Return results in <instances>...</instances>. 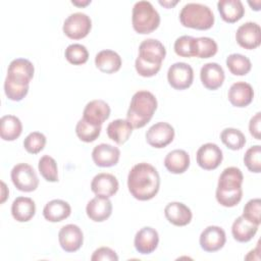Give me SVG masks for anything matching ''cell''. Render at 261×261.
Wrapping results in <instances>:
<instances>
[{"label":"cell","mask_w":261,"mask_h":261,"mask_svg":"<svg viewBox=\"0 0 261 261\" xmlns=\"http://www.w3.org/2000/svg\"><path fill=\"white\" fill-rule=\"evenodd\" d=\"M127 188L135 199L139 201L151 200L157 195L160 188L159 173L149 163H138L128 172Z\"/></svg>","instance_id":"obj_1"},{"label":"cell","mask_w":261,"mask_h":261,"mask_svg":"<svg viewBox=\"0 0 261 261\" xmlns=\"http://www.w3.org/2000/svg\"><path fill=\"white\" fill-rule=\"evenodd\" d=\"M243 173L240 168L230 166L221 172L215 197L217 202L224 207H233L240 203L243 197Z\"/></svg>","instance_id":"obj_2"},{"label":"cell","mask_w":261,"mask_h":261,"mask_svg":"<svg viewBox=\"0 0 261 261\" xmlns=\"http://www.w3.org/2000/svg\"><path fill=\"white\" fill-rule=\"evenodd\" d=\"M156 109V97L149 91H138L132 97L126 119L134 128H141L151 120Z\"/></svg>","instance_id":"obj_3"},{"label":"cell","mask_w":261,"mask_h":261,"mask_svg":"<svg viewBox=\"0 0 261 261\" xmlns=\"http://www.w3.org/2000/svg\"><path fill=\"white\" fill-rule=\"evenodd\" d=\"M180 23L186 28L195 30H209L214 24V14L212 10L201 3H188L179 12Z\"/></svg>","instance_id":"obj_4"},{"label":"cell","mask_w":261,"mask_h":261,"mask_svg":"<svg viewBox=\"0 0 261 261\" xmlns=\"http://www.w3.org/2000/svg\"><path fill=\"white\" fill-rule=\"evenodd\" d=\"M132 23L138 34H150L159 27L160 15L151 2L138 1L133 7Z\"/></svg>","instance_id":"obj_5"},{"label":"cell","mask_w":261,"mask_h":261,"mask_svg":"<svg viewBox=\"0 0 261 261\" xmlns=\"http://www.w3.org/2000/svg\"><path fill=\"white\" fill-rule=\"evenodd\" d=\"M10 176L14 187L21 192H33L39 186L37 173L28 163H18L14 165L11 169Z\"/></svg>","instance_id":"obj_6"},{"label":"cell","mask_w":261,"mask_h":261,"mask_svg":"<svg viewBox=\"0 0 261 261\" xmlns=\"http://www.w3.org/2000/svg\"><path fill=\"white\" fill-rule=\"evenodd\" d=\"M92 29L90 16L83 12H74L67 16L63 22V33L69 39L80 40L88 36Z\"/></svg>","instance_id":"obj_7"},{"label":"cell","mask_w":261,"mask_h":261,"mask_svg":"<svg viewBox=\"0 0 261 261\" xmlns=\"http://www.w3.org/2000/svg\"><path fill=\"white\" fill-rule=\"evenodd\" d=\"M167 81L173 89L186 90L193 84L194 70L186 62H175L168 68Z\"/></svg>","instance_id":"obj_8"},{"label":"cell","mask_w":261,"mask_h":261,"mask_svg":"<svg viewBox=\"0 0 261 261\" xmlns=\"http://www.w3.org/2000/svg\"><path fill=\"white\" fill-rule=\"evenodd\" d=\"M34 72L35 67L30 60L16 58L9 63L6 79L20 86H29L34 77Z\"/></svg>","instance_id":"obj_9"},{"label":"cell","mask_w":261,"mask_h":261,"mask_svg":"<svg viewBox=\"0 0 261 261\" xmlns=\"http://www.w3.org/2000/svg\"><path fill=\"white\" fill-rule=\"evenodd\" d=\"M174 139V128L171 124L160 121L153 124L146 133L147 143L154 148L161 149L169 145Z\"/></svg>","instance_id":"obj_10"},{"label":"cell","mask_w":261,"mask_h":261,"mask_svg":"<svg viewBox=\"0 0 261 261\" xmlns=\"http://www.w3.org/2000/svg\"><path fill=\"white\" fill-rule=\"evenodd\" d=\"M198 165L205 170L216 169L222 162L223 155L221 149L213 143L202 145L196 154Z\"/></svg>","instance_id":"obj_11"},{"label":"cell","mask_w":261,"mask_h":261,"mask_svg":"<svg viewBox=\"0 0 261 261\" xmlns=\"http://www.w3.org/2000/svg\"><path fill=\"white\" fill-rule=\"evenodd\" d=\"M238 44L248 50L257 48L261 43V29L258 23L248 21L239 27L236 33Z\"/></svg>","instance_id":"obj_12"},{"label":"cell","mask_w":261,"mask_h":261,"mask_svg":"<svg viewBox=\"0 0 261 261\" xmlns=\"http://www.w3.org/2000/svg\"><path fill=\"white\" fill-rule=\"evenodd\" d=\"M58 241L60 247L68 253L80 250L84 242L82 229L75 224H66L62 226L58 232Z\"/></svg>","instance_id":"obj_13"},{"label":"cell","mask_w":261,"mask_h":261,"mask_svg":"<svg viewBox=\"0 0 261 261\" xmlns=\"http://www.w3.org/2000/svg\"><path fill=\"white\" fill-rule=\"evenodd\" d=\"M200 246L206 252H216L223 248L226 242L225 231L216 225L204 228L200 234Z\"/></svg>","instance_id":"obj_14"},{"label":"cell","mask_w":261,"mask_h":261,"mask_svg":"<svg viewBox=\"0 0 261 261\" xmlns=\"http://www.w3.org/2000/svg\"><path fill=\"white\" fill-rule=\"evenodd\" d=\"M165 56V47L156 39L144 40L139 46V57L148 63L161 65Z\"/></svg>","instance_id":"obj_15"},{"label":"cell","mask_w":261,"mask_h":261,"mask_svg":"<svg viewBox=\"0 0 261 261\" xmlns=\"http://www.w3.org/2000/svg\"><path fill=\"white\" fill-rule=\"evenodd\" d=\"M110 116V106L104 100H92L84 108L83 118L91 124L102 125Z\"/></svg>","instance_id":"obj_16"},{"label":"cell","mask_w":261,"mask_h":261,"mask_svg":"<svg viewBox=\"0 0 261 261\" xmlns=\"http://www.w3.org/2000/svg\"><path fill=\"white\" fill-rule=\"evenodd\" d=\"M120 151L110 144H99L92 151V159L99 167H111L118 163Z\"/></svg>","instance_id":"obj_17"},{"label":"cell","mask_w":261,"mask_h":261,"mask_svg":"<svg viewBox=\"0 0 261 261\" xmlns=\"http://www.w3.org/2000/svg\"><path fill=\"white\" fill-rule=\"evenodd\" d=\"M118 187L117 178L113 174L106 172L98 173L91 182V190L96 196L107 198L114 196L118 191Z\"/></svg>","instance_id":"obj_18"},{"label":"cell","mask_w":261,"mask_h":261,"mask_svg":"<svg viewBox=\"0 0 261 261\" xmlns=\"http://www.w3.org/2000/svg\"><path fill=\"white\" fill-rule=\"evenodd\" d=\"M159 243L157 230L151 226H145L137 231L134 240L136 250L141 254H151L154 252Z\"/></svg>","instance_id":"obj_19"},{"label":"cell","mask_w":261,"mask_h":261,"mask_svg":"<svg viewBox=\"0 0 261 261\" xmlns=\"http://www.w3.org/2000/svg\"><path fill=\"white\" fill-rule=\"evenodd\" d=\"M86 212L88 217L95 222L105 221L112 213V203L107 197L96 196L88 202Z\"/></svg>","instance_id":"obj_20"},{"label":"cell","mask_w":261,"mask_h":261,"mask_svg":"<svg viewBox=\"0 0 261 261\" xmlns=\"http://www.w3.org/2000/svg\"><path fill=\"white\" fill-rule=\"evenodd\" d=\"M200 79L203 86L208 90H217L224 82L223 68L216 62H208L201 67Z\"/></svg>","instance_id":"obj_21"},{"label":"cell","mask_w":261,"mask_h":261,"mask_svg":"<svg viewBox=\"0 0 261 261\" xmlns=\"http://www.w3.org/2000/svg\"><path fill=\"white\" fill-rule=\"evenodd\" d=\"M227 98L232 106L240 108L246 107L253 101L254 90L246 82H237L230 86Z\"/></svg>","instance_id":"obj_22"},{"label":"cell","mask_w":261,"mask_h":261,"mask_svg":"<svg viewBox=\"0 0 261 261\" xmlns=\"http://www.w3.org/2000/svg\"><path fill=\"white\" fill-rule=\"evenodd\" d=\"M166 219L175 226H185L192 220L193 214L191 209L180 202L168 203L164 208Z\"/></svg>","instance_id":"obj_23"},{"label":"cell","mask_w":261,"mask_h":261,"mask_svg":"<svg viewBox=\"0 0 261 261\" xmlns=\"http://www.w3.org/2000/svg\"><path fill=\"white\" fill-rule=\"evenodd\" d=\"M95 65L104 73H114L121 67V58L113 50H102L95 57Z\"/></svg>","instance_id":"obj_24"},{"label":"cell","mask_w":261,"mask_h":261,"mask_svg":"<svg viewBox=\"0 0 261 261\" xmlns=\"http://www.w3.org/2000/svg\"><path fill=\"white\" fill-rule=\"evenodd\" d=\"M36 213V204L29 197H17L11 205L12 217L18 222H27L31 220Z\"/></svg>","instance_id":"obj_25"},{"label":"cell","mask_w":261,"mask_h":261,"mask_svg":"<svg viewBox=\"0 0 261 261\" xmlns=\"http://www.w3.org/2000/svg\"><path fill=\"white\" fill-rule=\"evenodd\" d=\"M71 213L70 205L60 199L48 202L43 209V216L50 222H59L66 219Z\"/></svg>","instance_id":"obj_26"},{"label":"cell","mask_w":261,"mask_h":261,"mask_svg":"<svg viewBox=\"0 0 261 261\" xmlns=\"http://www.w3.org/2000/svg\"><path fill=\"white\" fill-rule=\"evenodd\" d=\"M217 9L221 18L228 23L240 20L245 14V8L240 0H220L217 2Z\"/></svg>","instance_id":"obj_27"},{"label":"cell","mask_w":261,"mask_h":261,"mask_svg":"<svg viewBox=\"0 0 261 261\" xmlns=\"http://www.w3.org/2000/svg\"><path fill=\"white\" fill-rule=\"evenodd\" d=\"M164 166L171 173H184L190 166V156L185 150H172L165 156Z\"/></svg>","instance_id":"obj_28"},{"label":"cell","mask_w":261,"mask_h":261,"mask_svg":"<svg viewBox=\"0 0 261 261\" xmlns=\"http://www.w3.org/2000/svg\"><path fill=\"white\" fill-rule=\"evenodd\" d=\"M133 125L128 122L127 119L118 118L108 124L106 132L109 139L118 145H122L129 139L133 133Z\"/></svg>","instance_id":"obj_29"},{"label":"cell","mask_w":261,"mask_h":261,"mask_svg":"<svg viewBox=\"0 0 261 261\" xmlns=\"http://www.w3.org/2000/svg\"><path fill=\"white\" fill-rule=\"evenodd\" d=\"M258 227L259 225L248 221L243 216H239L232 223L231 233L237 242L247 243L256 234Z\"/></svg>","instance_id":"obj_30"},{"label":"cell","mask_w":261,"mask_h":261,"mask_svg":"<svg viewBox=\"0 0 261 261\" xmlns=\"http://www.w3.org/2000/svg\"><path fill=\"white\" fill-rule=\"evenodd\" d=\"M22 132V124L14 115H4L0 119V136L4 141L16 140Z\"/></svg>","instance_id":"obj_31"},{"label":"cell","mask_w":261,"mask_h":261,"mask_svg":"<svg viewBox=\"0 0 261 261\" xmlns=\"http://www.w3.org/2000/svg\"><path fill=\"white\" fill-rule=\"evenodd\" d=\"M226 66L233 75H246L252 67V63L245 55L233 53L226 57Z\"/></svg>","instance_id":"obj_32"},{"label":"cell","mask_w":261,"mask_h":261,"mask_svg":"<svg viewBox=\"0 0 261 261\" xmlns=\"http://www.w3.org/2000/svg\"><path fill=\"white\" fill-rule=\"evenodd\" d=\"M221 142L230 150H241L246 144L245 135L238 128L226 127L220 134Z\"/></svg>","instance_id":"obj_33"},{"label":"cell","mask_w":261,"mask_h":261,"mask_svg":"<svg viewBox=\"0 0 261 261\" xmlns=\"http://www.w3.org/2000/svg\"><path fill=\"white\" fill-rule=\"evenodd\" d=\"M101 133V125H94L86 121L84 118L80 119L75 125V134L77 138L86 143L94 142Z\"/></svg>","instance_id":"obj_34"},{"label":"cell","mask_w":261,"mask_h":261,"mask_svg":"<svg viewBox=\"0 0 261 261\" xmlns=\"http://www.w3.org/2000/svg\"><path fill=\"white\" fill-rule=\"evenodd\" d=\"M40 174L47 180L55 182L58 180V168L54 158L49 155H44L40 158L38 163Z\"/></svg>","instance_id":"obj_35"},{"label":"cell","mask_w":261,"mask_h":261,"mask_svg":"<svg viewBox=\"0 0 261 261\" xmlns=\"http://www.w3.org/2000/svg\"><path fill=\"white\" fill-rule=\"evenodd\" d=\"M66 60L73 65H81L88 61V49L82 44H70L64 52Z\"/></svg>","instance_id":"obj_36"},{"label":"cell","mask_w":261,"mask_h":261,"mask_svg":"<svg viewBox=\"0 0 261 261\" xmlns=\"http://www.w3.org/2000/svg\"><path fill=\"white\" fill-rule=\"evenodd\" d=\"M173 48L180 57H196V38L181 36L175 40Z\"/></svg>","instance_id":"obj_37"},{"label":"cell","mask_w":261,"mask_h":261,"mask_svg":"<svg viewBox=\"0 0 261 261\" xmlns=\"http://www.w3.org/2000/svg\"><path fill=\"white\" fill-rule=\"evenodd\" d=\"M216 42L208 37L196 38V57L210 58L217 53Z\"/></svg>","instance_id":"obj_38"},{"label":"cell","mask_w":261,"mask_h":261,"mask_svg":"<svg viewBox=\"0 0 261 261\" xmlns=\"http://www.w3.org/2000/svg\"><path fill=\"white\" fill-rule=\"evenodd\" d=\"M46 145V137L40 132L30 133L23 140V147L30 154H38Z\"/></svg>","instance_id":"obj_39"},{"label":"cell","mask_w":261,"mask_h":261,"mask_svg":"<svg viewBox=\"0 0 261 261\" xmlns=\"http://www.w3.org/2000/svg\"><path fill=\"white\" fill-rule=\"evenodd\" d=\"M244 162L251 172L259 173L261 171V146L250 147L245 153Z\"/></svg>","instance_id":"obj_40"},{"label":"cell","mask_w":261,"mask_h":261,"mask_svg":"<svg viewBox=\"0 0 261 261\" xmlns=\"http://www.w3.org/2000/svg\"><path fill=\"white\" fill-rule=\"evenodd\" d=\"M260 213H261V200L259 198L251 199L247 202V204L244 206L243 209V217L247 219L248 221L260 225L261 219H260Z\"/></svg>","instance_id":"obj_41"},{"label":"cell","mask_w":261,"mask_h":261,"mask_svg":"<svg viewBox=\"0 0 261 261\" xmlns=\"http://www.w3.org/2000/svg\"><path fill=\"white\" fill-rule=\"evenodd\" d=\"M4 92L6 97L11 101H21L29 93V86L17 85L7 79L4 82Z\"/></svg>","instance_id":"obj_42"},{"label":"cell","mask_w":261,"mask_h":261,"mask_svg":"<svg viewBox=\"0 0 261 261\" xmlns=\"http://www.w3.org/2000/svg\"><path fill=\"white\" fill-rule=\"evenodd\" d=\"M135 67L137 72L144 77H151L155 74L158 73V71L161 68V65L159 64H152V63H148L146 61H144L143 59H141L139 56L136 59L135 62Z\"/></svg>","instance_id":"obj_43"},{"label":"cell","mask_w":261,"mask_h":261,"mask_svg":"<svg viewBox=\"0 0 261 261\" xmlns=\"http://www.w3.org/2000/svg\"><path fill=\"white\" fill-rule=\"evenodd\" d=\"M92 261H117L118 256L115 251L108 247H101L94 251L92 257Z\"/></svg>","instance_id":"obj_44"},{"label":"cell","mask_w":261,"mask_h":261,"mask_svg":"<svg viewBox=\"0 0 261 261\" xmlns=\"http://www.w3.org/2000/svg\"><path fill=\"white\" fill-rule=\"evenodd\" d=\"M260 121H261V113L257 112L251 119L249 122V130L250 134L256 139V140H260L261 136H260Z\"/></svg>","instance_id":"obj_45"},{"label":"cell","mask_w":261,"mask_h":261,"mask_svg":"<svg viewBox=\"0 0 261 261\" xmlns=\"http://www.w3.org/2000/svg\"><path fill=\"white\" fill-rule=\"evenodd\" d=\"M1 186H2V191H1V203H4L5 202V200L7 199V197H8V194H9V191H8V189H7V187H6V185H5V182L4 181H1Z\"/></svg>","instance_id":"obj_46"},{"label":"cell","mask_w":261,"mask_h":261,"mask_svg":"<svg viewBox=\"0 0 261 261\" xmlns=\"http://www.w3.org/2000/svg\"><path fill=\"white\" fill-rule=\"evenodd\" d=\"M177 2H178V1H173V2H170V1H159V4L165 6L166 8H171L172 6L176 5Z\"/></svg>","instance_id":"obj_47"},{"label":"cell","mask_w":261,"mask_h":261,"mask_svg":"<svg viewBox=\"0 0 261 261\" xmlns=\"http://www.w3.org/2000/svg\"><path fill=\"white\" fill-rule=\"evenodd\" d=\"M248 3H249V5H250L251 7L255 6V7H254V10H256V11L260 10V4H261V2H260V1H256V2H253V3H252L251 1H249Z\"/></svg>","instance_id":"obj_48"},{"label":"cell","mask_w":261,"mask_h":261,"mask_svg":"<svg viewBox=\"0 0 261 261\" xmlns=\"http://www.w3.org/2000/svg\"><path fill=\"white\" fill-rule=\"evenodd\" d=\"M71 3H72L73 5H76V6H86V5H88V4H90V3H91V0H87V1H85V2L71 1Z\"/></svg>","instance_id":"obj_49"}]
</instances>
